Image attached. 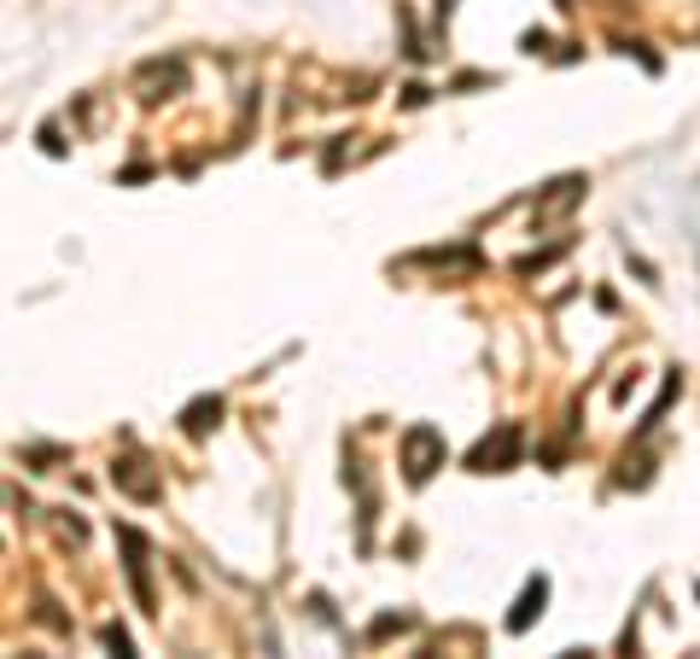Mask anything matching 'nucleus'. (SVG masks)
I'll return each mask as SVG.
<instances>
[{
  "instance_id": "obj_6",
  "label": "nucleus",
  "mask_w": 700,
  "mask_h": 659,
  "mask_svg": "<svg viewBox=\"0 0 700 659\" xmlns=\"http://www.w3.org/2000/svg\"><path fill=\"white\" fill-rule=\"evenodd\" d=\"M117 538H123V549H129V584H135V602L152 613V589H147V538H140L135 525H123Z\"/></svg>"
},
{
  "instance_id": "obj_1",
  "label": "nucleus",
  "mask_w": 700,
  "mask_h": 659,
  "mask_svg": "<svg viewBox=\"0 0 700 659\" xmlns=\"http://www.w3.org/2000/svg\"><path fill=\"white\" fill-rule=\"evenodd\" d=\"M397 449H403V479H409V485H426L432 472L444 467V456H449V449H444V432H438V426H426V421H421V426H409Z\"/></svg>"
},
{
  "instance_id": "obj_10",
  "label": "nucleus",
  "mask_w": 700,
  "mask_h": 659,
  "mask_svg": "<svg viewBox=\"0 0 700 659\" xmlns=\"http://www.w3.org/2000/svg\"><path fill=\"white\" fill-rule=\"evenodd\" d=\"M449 12H456V0H438V24H449Z\"/></svg>"
},
{
  "instance_id": "obj_9",
  "label": "nucleus",
  "mask_w": 700,
  "mask_h": 659,
  "mask_svg": "<svg viewBox=\"0 0 700 659\" xmlns=\"http://www.w3.org/2000/svg\"><path fill=\"white\" fill-rule=\"evenodd\" d=\"M106 648H112V659H135V648H129V630H123V625H106Z\"/></svg>"
},
{
  "instance_id": "obj_2",
  "label": "nucleus",
  "mask_w": 700,
  "mask_h": 659,
  "mask_svg": "<svg viewBox=\"0 0 700 659\" xmlns=\"http://www.w3.org/2000/svg\"><path fill=\"white\" fill-rule=\"evenodd\" d=\"M520 456H526V432L513 426V421H502L497 432H485V438L473 444L467 467L473 472H513V467H520Z\"/></svg>"
},
{
  "instance_id": "obj_3",
  "label": "nucleus",
  "mask_w": 700,
  "mask_h": 659,
  "mask_svg": "<svg viewBox=\"0 0 700 659\" xmlns=\"http://www.w3.org/2000/svg\"><path fill=\"white\" fill-rule=\"evenodd\" d=\"M112 485H117V490H129L135 502H158V497H163L158 479L147 472V461H140V456H123V461L112 467Z\"/></svg>"
},
{
  "instance_id": "obj_7",
  "label": "nucleus",
  "mask_w": 700,
  "mask_h": 659,
  "mask_svg": "<svg viewBox=\"0 0 700 659\" xmlns=\"http://www.w3.org/2000/svg\"><path fill=\"white\" fill-rule=\"evenodd\" d=\"M409 269H479V252H473V245H462V252H415V257H403Z\"/></svg>"
},
{
  "instance_id": "obj_5",
  "label": "nucleus",
  "mask_w": 700,
  "mask_h": 659,
  "mask_svg": "<svg viewBox=\"0 0 700 659\" xmlns=\"http://www.w3.org/2000/svg\"><path fill=\"white\" fill-rule=\"evenodd\" d=\"M543 602H549V578L538 572V578H526V589H520V602H513V613H508V630L520 636V630H531L543 619Z\"/></svg>"
},
{
  "instance_id": "obj_8",
  "label": "nucleus",
  "mask_w": 700,
  "mask_h": 659,
  "mask_svg": "<svg viewBox=\"0 0 700 659\" xmlns=\"http://www.w3.org/2000/svg\"><path fill=\"white\" fill-rule=\"evenodd\" d=\"M222 421V397H199V403H188V415H181V426L193 432V438H204Z\"/></svg>"
},
{
  "instance_id": "obj_11",
  "label": "nucleus",
  "mask_w": 700,
  "mask_h": 659,
  "mask_svg": "<svg viewBox=\"0 0 700 659\" xmlns=\"http://www.w3.org/2000/svg\"><path fill=\"white\" fill-rule=\"evenodd\" d=\"M566 659H590V653H579V648H572V653H566Z\"/></svg>"
},
{
  "instance_id": "obj_4",
  "label": "nucleus",
  "mask_w": 700,
  "mask_h": 659,
  "mask_svg": "<svg viewBox=\"0 0 700 659\" xmlns=\"http://www.w3.org/2000/svg\"><path fill=\"white\" fill-rule=\"evenodd\" d=\"M140 99H163L158 88H170V94H181L188 88V65H181V59H152V65H140Z\"/></svg>"
},
{
  "instance_id": "obj_12",
  "label": "nucleus",
  "mask_w": 700,
  "mask_h": 659,
  "mask_svg": "<svg viewBox=\"0 0 700 659\" xmlns=\"http://www.w3.org/2000/svg\"><path fill=\"white\" fill-rule=\"evenodd\" d=\"M694 595H700V589H694Z\"/></svg>"
}]
</instances>
